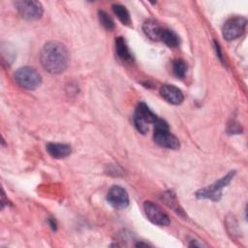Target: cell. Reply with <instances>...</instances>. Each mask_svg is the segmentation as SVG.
Returning <instances> with one entry per match:
<instances>
[{"instance_id":"obj_1","label":"cell","mask_w":248,"mask_h":248,"mask_svg":"<svg viewBox=\"0 0 248 248\" xmlns=\"http://www.w3.org/2000/svg\"><path fill=\"white\" fill-rule=\"evenodd\" d=\"M43 68L49 74H60L66 70L69 63L67 47L60 42L50 41L46 43L40 53Z\"/></svg>"},{"instance_id":"obj_2","label":"cell","mask_w":248,"mask_h":248,"mask_svg":"<svg viewBox=\"0 0 248 248\" xmlns=\"http://www.w3.org/2000/svg\"><path fill=\"white\" fill-rule=\"evenodd\" d=\"M154 125V141L161 147L168 149H178L180 142L178 139L172 135L169 130V125L167 122L161 118H158Z\"/></svg>"},{"instance_id":"obj_3","label":"cell","mask_w":248,"mask_h":248,"mask_svg":"<svg viewBox=\"0 0 248 248\" xmlns=\"http://www.w3.org/2000/svg\"><path fill=\"white\" fill-rule=\"evenodd\" d=\"M16 82L22 88L27 90H34L42 83L40 74L31 67L25 66L16 70L14 75Z\"/></svg>"},{"instance_id":"obj_4","label":"cell","mask_w":248,"mask_h":248,"mask_svg":"<svg viewBox=\"0 0 248 248\" xmlns=\"http://www.w3.org/2000/svg\"><path fill=\"white\" fill-rule=\"evenodd\" d=\"M234 173H235V171L232 170L227 175H225L218 181L214 182L213 184L207 186L206 188H202V189L199 190L196 193L197 198L198 199H207V200H211L213 202L219 201L222 196L223 188L226 187V185H228L230 183V181L232 179Z\"/></svg>"},{"instance_id":"obj_5","label":"cell","mask_w":248,"mask_h":248,"mask_svg":"<svg viewBox=\"0 0 248 248\" xmlns=\"http://www.w3.org/2000/svg\"><path fill=\"white\" fill-rule=\"evenodd\" d=\"M158 118L159 117L150 110L146 104L140 103L136 108L133 119L137 130L141 134H145L148 131V125L154 124Z\"/></svg>"},{"instance_id":"obj_6","label":"cell","mask_w":248,"mask_h":248,"mask_svg":"<svg viewBox=\"0 0 248 248\" xmlns=\"http://www.w3.org/2000/svg\"><path fill=\"white\" fill-rule=\"evenodd\" d=\"M15 7L20 16L26 20H37L42 17L44 13L42 4L34 0L16 1Z\"/></svg>"},{"instance_id":"obj_7","label":"cell","mask_w":248,"mask_h":248,"mask_svg":"<svg viewBox=\"0 0 248 248\" xmlns=\"http://www.w3.org/2000/svg\"><path fill=\"white\" fill-rule=\"evenodd\" d=\"M247 20L243 16H233L228 19L223 26V37L227 41L240 37L245 30Z\"/></svg>"},{"instance_id":"obj_8","label":"cell","mask_w":248,"mask_h":248,"mask_svg":"<svg viewBox=\"0 0 248 248\" xmlns=\"http://www.w3.org/2000/svg\"><path fill=\"white\" fill-rule=\"evenodd\" d=\"M143 211L147 219L157 226H168L170 222L168 214L163 211L156 203L149 201L143 203Z\"/></svg>"},{"instance_id":"obj_9","label":"cell","mask_w":248,"mask_h":248,"mask_svg":"<svg viewBox=\"0 0 248 248\" xmlns=\"http://www.w3.org/2000/svg\"><path fill=\"white\" fill-rule=\"evenodd\" d=\"M108 202L116 209H123L129 205V195L127 191L118 185L112 186L107 195Z\"/></svg>"},{"instance_id":"obj_10","label":"cell","mask_w":248,"mask_h":248,"mask_svg":"<svg viewBox=\"0 0 248 248\" xmlns=\"http://www.w3.org/2000/svg\"><path fill=\"white\" fill-rule=\"evenodd\" d=\"M161 96L170 104L171 105H180L183 100L184 96L182 91L171 84H165L160 88Z\"/></svg>"},{"instance_id":"obj_11","label":"cell","mask_w":248,"mask_h":248,"mask_svg":"<svg viewBox=\"0 0 248 248\" xmlns=\"http://www.w3.org/2000/svg\"><path fill=\"white\" fill-rule=\"evenodd\" d=\"M164 29L165 27H163L153 19H148L144 21L142 25V30L144 34L153 41H161Z\"/></svg>"},{"instance_id":"obj_12","label":"cell","mask_w":248,"mask_h":248,"mask_svg":"<svg viewBox=\"0 0 248 248\" xmlns=\"http://www.w3.org/2000/svg\"><path fill=\"white\" fill-rule=\"evenodd\" d=\"M46 150L48 154L55 159H62L69 156L72 152L71 146L65 143L49 142L46 145Z\"/></svg>"},{"instance_id":"obj_13","label":"cell","mask_w":248,"mask_h":248,"mask_svg":"<svg viewBox=\"0 0 248 248\" xmlns=\"http://www.w3.org/2000/svg\"><path fill=\"white\" fill-rule=\"evenodd\" d=\"M115 50L117 53V56L122 60L126 62L132 61V53L128 47V45L124 38L117 37L115 39Z\"/></svg>"},{"instance_id":"obj_14","label":"cell","mask_w":248,"mask_h":248,"mask_svg":"<svg viewBox=\"0 0 248 248\" xmlns=\"http://www.w3.org/2000/svg\"><path fill=\"white\" fill-rule=\"evenodd\" d=\"M161 41L170 47H176L179 46V37L176 35L175 32L168 28L164 29Z\"/></svg>"},{"instance_id":"obj_15","label":"cell","mask_w":248,"mask_h":248,"mask_svg":"<svg viewBox=\"0 0 248 248\" xmlns=\"http://www.w3.org/2000/svg\"><path fill=\"white\" fill-rule=\"evenodd\" d=\"M113 13L116 15V16L119 18V20L125 24V25H131V16L128 12V10L120 5V4H114L112 5Z\"/></svg>"},{"instance_id":"obj_16","label":"cell","mask_w":248,"mask_h":248,"mask_svg":"<svg viewBox=\"0 0 248 248\" xmlns=\"http://www.w3.org/2000/svg\"><path fill=\"white\" fill-rule=\"evenodd\" d=\"M164 201L170 207L172 208V210H174L177 214L179 215H183V210L181 207H179V204L175 199V196L172 195V193L169 192V193H165L164 195Z\"/></svg>"},{"instance_id":"obj_17","label":"cell","mask_w":248,"mask_h":248,"mask_svg":"<svg viewBox=\"0 0 248 248\" xmlns=\"http://www.w3.org/2000/svg\"><path fill=\"white\" fill-rule=\"evenodd\" d=\"M187 71V65L184 60L176 59L172 63V72L177 78H184Z\"/></svg>"},{"instance_id":"obj_18","label":"cell","mask_w":248,"mask_h":248,"mask_svg":"<svg viewBox=\"0 0 248 248\" xmlns=\"http://www.w3.org/2000/svg\"><path fill=\"white\" fill-rule=\"evenodd\" d=\"M98 16H99V20H100L101 24L107 30H112L114 28V21H113V19L105 11L100 10L98 12Z\"/></svg>"},{"instance_id":"obj_19","label":"cell","mask_w":248,"mask_h":248,"mask_svg":"<svg viewBox=\"0 0 248 248\" xmlns=\"http://www.w3.org/2000/svg\"><path fill=\"white\" fill-rule=\"evenodd\" d=\"M49 224L53 230H56V225H55V222H53V220H49Z\"/></svg>"}]
</instances>
